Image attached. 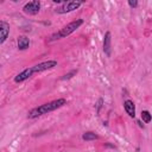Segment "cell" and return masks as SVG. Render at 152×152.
<instances>
[{"instance_id":"cell-1","label":"cell","mask_w":152,"mask_h":152,"mask_svg":"<svg viewBox=\"0 0 152 152\" xmlns=\"http://www.w3.org/2000/svg\"><path fill=\"white\" fill-rule=\"evenodd\" d=\"M57 66V62L56 61H45V62H42V63H38L33 66H30V68H26L24 69L21 72H19L15 77H14V82L15 83H20V82H24L25 80L30 78L32 75L34 74H40L45 70H49V69H52Z\"/></svg>"},{"instance_id":"cell-2","label":"cell","mask_w":152,"mask_h":152,"mask_svg":"<svg viewBox=\"0 0 152 152\" xmlns=\"http://www.w3.org/2000/svg\"><path fill=\"white\" fill-rule=\"evenodd\" d=\"M65 103H66V100L65 99H57V100L46 102L44 104H40V106L31 109L28 112V114H27V118L28 119H36L38 116H42V115L48 114V113H51V112H53V110L63 107Z\"/></svg>"},{"instance_id":"cell-3","label":"cell","mask_w":152,"mask_h":152,"mask_svg":"<svg viewBox=\"0 0 152 152\" xmlns=\"http://www.w3.org/2000/svg\"><path fill=\"white\" fill-rule=\"evenodd\" d=\"M82 24H83V19H76V20L71 21V23L66 24L65 26H63L59 31H57V32H55L53 34H51V37H50L49 40L52 42V40H56V39L65 38V37H68L69 34H71L72 32H75Z\"/></svg>"},{"instance_id":"cell-4","label":"cell","mask_w":152,"mask_h":152,"mask_svg":"<svg viewBox=\"0 0 152 152\" xmlns=\"http://www.w3.org/2000/svg\"><path fill=\"white\" fill-rule=\"evenodd\" d=\"M82 5V1H66L64 4H62L59 7L56 8V12L59 14H64V13H69L74 10H77L80 6Z\"/></svg>"},{"instance_id":"cell-5","label":"cell","mask_w":152,"mask_h":152,"mask_svg":"<svg viewBox=\"0 0 152 152\" xmlns=\"http://www.w3.org/2000/svg\"><path fill=\"white\" fill-rule=\"evenodd\" d=\"M40 10V2L39 1H30L27 4L24 5L23 11L24 13L28 14V15H36Z\"/></svg>"},{"instance_id":"cell-6","label":"cell","mask_w":152,"mask_h":152,"mask_svg":"<svg viewBox=\"0 0 152 152\" xmlns=\"http://www.w3.org/2000/svg\"><path fill=\"white\" fill-rule=\"evenodd\" d=\"M10 34V25L6 21H0V44H4Z\"/></svg>"},{"instance_id":"cell-7","label":"cell","mask_w":152,"mask_h":152,"mask_svg":"<svg viewBox=\"0 0 152 152\" xmlns=\"http://www.w3.org/2000/svg\"><path fill=\"white\" fill-rule=\"evenodd\" d=\"M124 108H125L126 113H127L131 118H134V116H135V106H134L133 101L126 100V101L124 102Z\"/></svg>"},{"instance_id":"cell-8","label":"cell","mask_w":152,"mask_h":152,"mask_svg":"<svg viewBox=\"0 0 152 152\" xmlns=\"http://www.w3.org/2000/svg\"><path fill=\"white\" fill-rule=\"evenodd\" d=\"M17 44H18L19 50H26L30 45V39L26 36H19L18 40H17Z\"/></svg>"},{"instance_id":"cell-9","label":"cell","mask_w":152,"mask_h":152,"mask_svg":"<svg viewBox=\"0 0 152 152\" xmlns=\"http://www.w3.org/2000/svg\"><path fill=\"white\" fill-rule=\"evenodd\" d=\"M110 32H106L103 38V51L108 57L110 56Z\"/></svg>"},{"instance_id":"cell-10","label":"cell","mask_w":152,"mask_h":152,"mask_svg":"<svg viewBox=\"0 0 152 152\" xmlns=\"http://www.w3.org/2000/svg\"><path fill=\"white\" fill-rule=\"evenodd\" d=\"M99 137L95 134V133H93V132H86V133H83V135H82V139L83 140H86V141H91V140H95V139H97Z\"/></svg>"},{"instance_id":"cell-11","label":"cell","mask_w":152,"mask_h":152,"mask_svg":"<svg viewBox=\"0 0 152 152\" xmlns=\"http://www.w3.org/2000/svg\"><path fill=\"white\" fill-rule=\"evenodd\" d=\"M141 120H142L145 124H148V122L152 120V115L150 114L148 110H142V112H141Z\"/></svg>"},{"instance_id":"cell-12","label":"cell","mask_w":152,"mask_h":152,"mask_svg":"<svg viewBox=\"0 0 152 152\" xmlns=\"http://www.w3.org/2000/svg\"><path fill=\"white\" fill-rule=\"evenodd\" d=\"M77 74V70H72V71H70L69 74H66V75H64L63 77H62V80H68V78H71L74 75H76Z\"/></svg>"},{"instance_id":"cell-13","label":"cell","mask_w":152,"mask_h":152,"mask_svg":"<svg viewBox=\"0 0 152 152\" xmlns=\"http://www.w3.org/2000/svg\"><path fill=\"white\" fill-rule=\"evenodd\" d=\"M128 5L132 7V8H135L138 6V1L137 0H128Z\"/></svg>"}]
</instances>
